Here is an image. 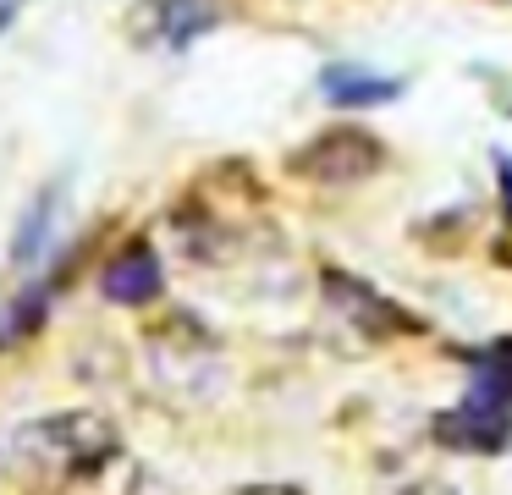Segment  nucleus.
<instances>
[{"instance_id":"7ed1b4c3","label":"nucleus","mask_w":512,"mask_h":495,"mask_svg":"<svg viewBox=\"0 0 512 495\" xmlns=\"http://www.w3.org/2000/svg\"><path fill=\"white\" fill-rule=\"evenodd\" d=\"M380 165H386V149H380V138L364 132V127H325L292 154V171L309 176V182H320V187L369 182Z\"/></svg>"},{"instance_id":"ddd939ff","label":"nucleus","mask_w":512,"mask_h":495,"mask_svg":"<svg viewBox=\"0 0 512 495\" xmlns=\"http://www.w3.org/2000/svg\"><path fill=\"white\" fill-rule=\"evenodd\" d=\"M232 495H303L298 484H243V490H232Z\"/></svg>"},{"instance_id":"4468645a","label":"nucleus","mask_w":512,"mask_h":495,"mask_svg":"<svg viewBox=\"0 0 512 495\" xmlns=\"http://www.w3.org/2000/svg\"><path fill=\"white\" fill-rule=\"evenodd\" d=\"M496 171H501V193H507V215H512V160H496Z\"/></svg>"},{"instance_id":"9d476101","label":"nucleus","mask_w":512,"mask_h":495,"mask_svg":"<svg viewBox=\"0 0 512 495\" xmlns=\"http://www.w3.org/2000/svg\"><path fill=\"white\" fill-rule=\"evenodd\" d=\"M160 28H166V44H188L193 33L215 28V11L204 0H160Z\"/></svg>"},{"instance_id":"2eb2a0df","label":"nucleus","mask_w":512,"mask_h":495,"mask_svg":"<svg viewBox=\"0 0 512 495\" xmlns=\"http://www.w3.org/2000/svg\"><path fill=\"white\" fill-rule=\"evenodd\" d=\"M6 22H12V0H0V28H6Z\"/></svg>"},{"instance_id":"6e6552de","label":"nucleus","mask_w":512,"mask_h":495,"mask_svg":"<svg viewBox=\"0 0 512 495\" xmlns=\"http://www.w3.org/2000/svg\"><path fill=\"white\" fill-rule=\"evenodd\" d=\"M138 479H144V473H138V457H127V451L116 446V451H105L94 468H83L61 495H138Z\"/></svg>"},{"instance_id":"f03ea898","label":"nucleus","mask_w":512,"mask_h":495,"mask_svg":"<svg viewBox=\"0 0 512 495\" xmlns=\"http://www.w3.org/2000/svg\"><path fill=\"white\" fill-rule=\"evenodd\" d=\"M149 369L171 396L193 402V385H188L193 374H199L204 391H215V380H221V347L193 314H177L160 330H149Z\"/></svg>"},{"instance_id":"423d86ee","label":"nucleus","mask_w":512,"mask_h":495,"mask_svg":"<svg viewBox=\"0 0 512 495\" xmlns=\"http://www.w3.org/2000/svg\"><path fill=\"white\" fill-rule=\"evenodd\" d=\"M325 297H331V314L353 319L364 336H397V330H413L402 308H391L380 292H369L364 281H347V275H331L325 281Z\"/></svg>"},{"instance_id":"0eeeda50","label":"nucleus","mask_w":512,"mask_h":495,"mask_svg":"<svg viewBox=\"0 0 512 495\" xmlns=\"http://www.w3.org/2000/svg\"><path fill=\"white\" fill-rule=\"evenodd\" d=\"M320 88H325V99H331V105H347V110L391 105V99L402 94L397 77H375V72H364V66H325Z\"/></svg>"},{"instance_id":"39448f33","label":"nucleus","mask_w":512,"mask_h":495,"mask_svg":"<svg viewBox=\"0 0 512 495\" xmlns=\"http://www.w3.org/2000/svg\"><path fill=\"white\" fill-rule=\"evenodd\" d=\"M160 286H166V270H160V253L149 248V242H127V248L100 270V292L111 297V303H122V308L155 303Z\"/></svg>"},{"instance_id":"f257e3e1","label":"nucleus","mask_w":512,"mask_h":495,"mask_svg":"<svg viewBox=\"0 0 512 495\" xmlns=\"http://www.w3.org/2000/svg\"><path fill=\"white\" fill-rule=\"evenodd\" d=\"M122 446L116 424L94 407H61V413L28 418L12 435V479L34 495H61L83 468Z\"/></svg>"},{"instance_id":"1a4fd4ad","label":"nucleus","mask_w":512,"mask_h":495,"mask_svg":"<svg viewBox=\"0 0 512 495\" xmlns=\"http://www.w3.org/2000/svg\"><path fill=\"white\" fill-rule=\"evenodd\" d=\"M50 226H56V193L34 198V209H28V215H23V226H17L12 259H17V264H34L39 253H45V242H50Z\"/></svg>"},{"instance_id":"f8f14e48","label":"nucleus","mask_w":512,"mask_h":495,"mask_svg":"<svg viewBox=\"0 0 512 495\" xmlns=\"http://www.w3.org/2000/svg\"><path fill=\"white\" fill-rule=\"evenodd\" d=\"M397 495H457L452 484H441V479H413L408 490H397Z\"/></svg>"},{"instance_id":"9b49d317","label":"nucleus","mask_w":512,"mask_h":495,"mask_svg":"<svg viewBox=\"0 0 512 495\" xmlns=\"http://www.w3.org/2000/svg\"><path fill=\"white\" fill-rule=\"evenodd\" d=\"M45 319V286H34V292H23L6 314H0V341H17V336H28V330Z\"/></svg>"},{"instance_id":"20e7f679","label":"nucleus","mask_w":512,"mask_h":495,"mask_svg":"<svg viewBox=\"0 0 512 495\" xmlns=\"http://www.w3.org/2000/svg\"><path fill=\"white\" fill-rule=\"evenodd\" d=\"M435 440L452 451H501L512 440V413L507 407H490V402H474L468 396L463 407H452V413L435 418Z\"/></svg>"}]
</instances>
